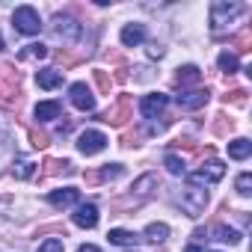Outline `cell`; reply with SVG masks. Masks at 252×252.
Listing matches in <instances>:
<instances>
[{
	"instance_id": "30bf717a",
	"label": "cell",
	"mask_w": 252,
	"mask_h": 252,
	"mask_svg": "<svg viewBox=\"0 0 252 252\" xmlns=\"http://www.w3.org/2000/svg\"><path fill=\"white\" fill-rule=\"evenodd\" d=\"M77 199H80V193L74 187H63V190H51L48 193V202L54 208H71V205H77Z\"/></svg>"
},
{
	"instance_id": "4fadbf2b",
	"label": "cell",
	"mask_w": 252,
	"mask_h": 252,
	"mask_svg": "<svg viewBox=\"0 0 252 252\" xmlns=\"http://www.w3.org/2000/svg\"><path fill=\"white\" fill-rule=\"evenodd\" d=\"M178 107H187V110H196V107H202L205 101H208V92L205 89H193V92H181L178 98Z\"/></svg>"
},
{
	"instance_id": "d4e9b609",
	"label": "cell",
	"mask_w": 252,
	"mask_h": 252,
	"mask_svg": "<svg viewBox=\"0 0 252 252\" xmlns=\"http://www.w3.org/2000/svg\"><path fill=\"white\" fill-rule=\"evenodd\" d=\"M234 187H237V193H240V196H249V193H252V175H249V172H243V175H237V181H234Z\"/></svg>"
},
{
	"instance_id": "5bb4252c",
	"label": "cell",
	"mask_w": 252,
	"mask_h": 252,
	"mask_svg": "<svg viewBox=\"0 0 252 252\" xmlns=\"http://www.w3.org/2000/svg\"><path fill=\"white\" fill-rule=\"evenodd\" d=\"M63 116V104L60 101H42L36 104V119L39 122H51V119H60Z\"/></svg>"
},
{
	"instance_id": "484cf974",
	"label": "cell",
	"mask_w": 252,
	"mask_h": 252,
	"mask_svg": "<svg viewBox=\"0 0 252 252\" xmlns=\"http://www.w3.org/2000/svg\"><path fill=\"white\" fill-rule=\"evenodd\" d=\"M36 252H65V246H63V240L60 237H48L45 243H39V249Z\"/></svg>"
},
{
	"instance_id": "ba28073f",
	"label": "cell",
	"mask_w": 252,
	"mask_h": 252,
	"mask_svg": "<svg viewBox=\"0 0 252 252\" xmlns=\"http://www.w3.org/2000/svg\"><path fill=\"white\" fill-rule=\"evenodd\" d=\"M71 220H74V225H80V228H95V225H98V208H95L92 202L77 205L74 214H71Z\"/></svg>"
},
{
	"instance_id": "f1b7e54d",
	"label": "cell",
	"mask_w": 252,
	"mask_h": 252,
	"mask_svg": "<svg viewBox=\"0 0 252 252\" xmlns=\"http://www.w3.org/2000/svg\"><path fill=\"white\" fill-rule=\"evenodd\" d=\"M0 51H3V36H0Z\"/></svg>"
},
{
	"instance_id": "44dd1931",
	"label": "cell",
	"mask_w": 252,
	"mask_h": 252,
	"mask_svg": "<svg viewBox=\"0 0 252 252\" xmlns=\"http://www.w3.org/2000/svg\"><path fill=\"white\" fill-rule=\"evenodd\" d=\"M217 63H220V68H222L225 74H234V71H237V65H240V60H237L234 54H228V51H222Z\"/></svg>"
},
{
	"instance_id": "ac0fdd59",
	"label": "cell",
	"mask_w": 252,
	"mask_h": 252,
	"mask_svg": "<svg viewBox=\"0 0 252 252\" xmlns=\"http://www.w3.org/2000/svg\"><path fill=\"white\" fill-rule=\"evenodd\" d=\"M146 237L152 243H163L169 237V225L166 222H152V225H146Z\"/></svg>"
},
{
	"instance_id": "9a60e30c",
	"label": "cell",
	"mask_w": 252,
	"mask_h": 252,
	"mask_svg": "<svg viewBox=\"0 0 252 252\" xmlns=\"http://www.w3.org/2000/svg\"><path fill=\"white\" fill-rule=\"evenodd\" d=\"M249 155H252V143H249V140L240 137V140H231V143H228V158H234V160H246Z\"/></svg>"
},
{
	"instance_id": "83f0119b",
	"label": "cell",
	"mask_w": 252,
	"mask_h": 252,
	"mask_svg": "<svg viewBox=\"0 0 252 252\" xmlns=\"http://www.w3.org/2000/svg\"><path fill=\"white\" fill-rule=\"evenodd\" d=\"M77 252H101V249H98V246H92V243H83Z\"/></svg>"
},
{
	"instance_id": "e0dca14e",
	"label": "cell",
	"mask_w": 252,
	"mask_h": 252,
	"mask_svg": "<svg viewBox=\"0 0 252 252\" xmlns=\"http://www.w3.org/2000/svg\"><path fill=\"white\" fill-rule=\"evenodd\" d=\"M110 243H116V246H134L140 237L134 234V231H125V228H110Z\"/></svg>"
},
{
	"instance_id": "9c48e42d",
	"label": "cell",
	"mask_w": 252,
	"mask_h": 252,
	"mask_svg": "<svg viewBox=\"0 0 252 252\" xmlns=\"http://www.w3.org/2000/svg\"><path fill=\"white\" fill-rule=\"evenodd\" d=\"M146 24H125L122 27V45L125 48H137V45H143L146 42Z\"/></svg>"
},
{
	"instance_id": "8992f818",
	"label": "cell",
	"mask_w": 252,
	"mask_h": 252,
	"mask_svg": "<svg viewBox=\"0 0 252 252\" xmlns=\"http://www.w3.org/2000/svg\"><path fill=\"white\" fill-rule=\"evenodd\" d=\"M54 33H57L60 39H65V42H74V39L80 36V24H77L71 15H57V18H54Z\"/></svg>"
},
{
	"instance_id": "4316f807",
	"label": "cell",
	"mask_w": 252,
	"mask_h": 252,
	"mask_svg": "<svg viewBox=\"0 0 252 252\" xmlns=\"http://www.w3.org/2000/svg\"><path fill=\"white\" fill-rule=\"evenodd\" d=\"M12 172H15L18 178H30V175H33V163L21 158V160H15V166H12Z\"/></svg>"
},
{
	"instance_id": "7402d4cb",
	"label": "cell",
	"mask_w": 252,
	"mask_h": 252,
	"mask_svg": "<svg viewBox=\"0 0 252 252\" xmlns=\"http://www.w3.org/2000/svg\"><path fill=\"white\" fill-rule=\"evenodd\" d=\"M178 83H196L199 80V68L196 65H184V68H178V77H175Z\"/></svg>"
},
{
	"instance_id": "8fae6325",
	"label": "cell",
	"mask_w": 252,
	"mask_h": 252,
	"mask_svg": "<svg viewBox=\"0 0 252 252\" xmlns=\"http://www.w3.org/2000/svg\"><path fill=\"white\" fill-rule=\"evenodd\" d=\"M225 175V166H222V160H208L199 172H196V178L199 181H205V184H214V181H220Z\"/></svg>"
},
{
	"instance_id": "603a6c76",
	"label": "cell",
	"mask_w": 252,
	"mask_h": 252,
	"mask_svg": "<svg viewBox=\"0 0 252 252\" xmlns=\"http://www.w3.org/2000/svg\"><path fill=\"white\" fill-rule=\"evenodd\" d=\"M163 163H166V169H169L172 175H184V172H187V166H184V160H181L178 155H166Z\"/></svg>"
},
{
	"instance_id": "277c9868",
	"label": "cell",
	"mask_w": 252,
	"mask_h": 252,
	"mask_svg": "<svg viewBox=\"0 0 252 252\" xmlns=\"http://www.w3.org/2000/svg\"><path fill=\"white\" fill-rule=\"evenodd\" d=\"M104 149H107V137H104L101 131H83V134L77 137V152L86 155V158H92V155H98V152H104Z\"/></svg>"
},
{
	"instance_id": "5b68a950",
	"label": "cell",
	"mask_w": 252,
	"mask_h": 252,
	"mask_svg": "<svg viewBox=\"0 0 252 252\" xmlns=\"http://www.w3.org/2000/svg\"><path fill=\"white\" fill-rule=\"evenodd\" d=\"M68 98H71V104L77 107V110H95V95H92V89L86 86V83H71L68 86Z\"/></svg>"
},
{
	"instance_id": "cb8c5ba5",
	"label": "cell",
	"mask_w": 252,
	"mask_h": 252,
	"mask_svg": "<svg viewBox=\"0 0 252 252\" xmlns=\"http://www.w3.org/2000/svg\"><path fill=\"white\" fill-rule=\"evenodd\" d=\"M122 172H125V166H122V163H107V166L101 169V178H104V181H116Z\"/></svg>"
},
{
	"instance_id": "d6986e66",
	"label": "cell",
	"mask_w": 252,
	"mask_h": 252,
	"mask_svg": "<svg viewBox=\"0 0 252 252\" xmlns=\"http://www.w3.org/2000/svg\"><path fill=\"white\" fill-rule=\"evenodd\" d=\"M48 57V48L42 45V42H36V45H27L21 54H18V60H45Z\"/></svg>"
},
{
	"instance_id": "ffe728a7",
	"label": "cell",
	"mask_w": 252,
	"mask_h": 252,
	"mask_svg": "<svg viewBox=\"0 0 252 252\" xmlns=\"http://www.w3.org/2000/svg\"><path fill=\"white\" fill-rule=\"evenodd\" d=\"M152 187H158V178H155V175H143V178L134 184V193H137L140 199H146V196L152 193Z\"/></svg>"
},
{
	"instance_id": "6da1fadb",
	"label": "cell",
	"mask_w": 252,
	"mask_h": 252,
	"mask_svg": "<svg viewBox=\"0 0 252 252\" xmlns=\"http://www.w3.org/2000/svg\"><path fill=\"white\" fill-rule=\"evenodd\" d=\"M243 12H246L243 3H234V0H217V3L211 6V30L214 33H225Z\"/></svg>"
},
{
	"instance_id": "7c38bea8",
	"label": "cell",
	"mask_w": 252,
	"mask_h": 252,
	"mask_svg": "<svg viewBox=\"0 0 252 252\" xmlns=\"http://www.w3.org/2000/svg\"><path fill=\"white\" fill-rule=\"evenodd\" d=\"M36 83H39L42 89H57V86H63V71H57V68H42V71H36Z\"/></svg>"
},
{
	"instance_id": "3957f363",
	"label": "cell",
	"mask_w": 252,
	"mask_h": 252,
	"mask_svg": "<svg viewBox=\"0 0 252 252\" xmlns=\"http://www.w3.org/2000/svg\"><path fill=\"white\" fill-rule=\"evenodd\" d=\"M12 27L21 33V36H36L42 30V18L33 6H18L12 12Z\"/></svg>"
},
{
	"instance_id": "2e32d148",
	"label": "cell",
	"mask_w": 252,
	"mask_h": 252,
	"mask_svg": "<svg viewBox=\"0 0 252 252\" xmlns=\"http://www.w3.org/2000/svg\"><path fill=\"white\" fill-rule=\"evenodd\" d=\"M208 240H220V243H240V231H234V228H225V225H214Z\"/></svg>"
},
{
	"instance_id": "52a82bcc",
	"label": "cell",
	"mask_w": 252,
	"mask_h": 252,
	"mask_svg": "<svg viewBox=\"0 0 252 252\" xmlns=\"http://www.w3.org/2000/svg\"><path fill=\"white\" fill-rule=\"evenodd\" d=\"M166 104H169V98L160 95V92H155V95H146V98L140 101V113H143L146 119H158V116L166 110Z\"/></svg>"
},
{
	"instance_id": "7a4b0ae2",
	"label": "cell",
	"mask_w": 252,
	"mask_h": 252,
	"mask_svg": "<svg viewBox=\"0 0 252 252\" xmlns=\"http://www.w3.org/2000/svg\"><path fill=\"white\" fill-rule=\"evenodd\" d=\"M208 205V190H205V181H199L196 175H190L184 193H181V208L190 214V217H199Z\"/></svg>"
}]
</instances>
